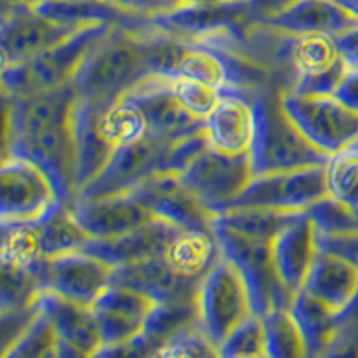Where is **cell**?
<instances>
[{
  "label": "cell",
  "instance_id": "6da1fadb",
  "mask_svg": "<svg viewBox=\"0 0 358 358\" xmlns=\"http://www.w3.org/2000/svg\"><path fill=\"white\" fill-rule=\"evenodd\" d=\"M149 76L142 34L115 27L88 54L72 83L81 101L108 106Z\"/></svg>",
  "mask_w": 358,
  "mask_h": 358
},
{
  "label": "cell",
  "instance_id": "7a4b0ae2",
  "mask_svg": "<svg viewBox=\"0 0 358 358\" xmlns=\"http://www.w3.org/2000/svg\"><path fill=\"white\" fill-rule=\"evenodd\" d=\"M118 25L90 24L62 41L24 62L2 65L6 97H24L73 81L88 54Z\"/></svg>",
  "mask_w": 358,
  "mask_h": 358
},
{
  "label": "cell",
  "instance_id": "3957f363",
  "mask_svg": "<svg viewBox=\"0 0 358 358\" xmlns=\"http://www.w3.org/2000/svg\"><path fill=\"white\" fill-rule=\"evenodd\" d=\"M257 111V133L252 142V174L292 171V169L326 165L330 156L319 151L301 134L281 108L280 94L249 95Z\"/></svg>",
  "mask_w": 358,
  "mask_h": 358
},
{
  "label": "cell",
  "instance_id": "277c9868",
  "mask_svg": "<svg viewBox=\"0 0 358 358\" xmlns=\"http://www.w3.org/2000/svg\"><path fill=\"white\" fill-rule=\"evenodd\" d=\"M196 305L201 330L217 350L236 326L257 313L244 276L222 252L199 281Z\"/></svg>",
  "mask_w": 358,
  "mask_h": 358
},
{
  "label": "cell",
  "instance_id": "5b68a950",
  "mask_svg": "<svg viewBox=\"0 0 358 358\" xmlns=\"http://www.w3.org/2000/svg\"><path fill=\"white\" fill-rule=\"evenodd\" d=\"M2 226L41 224L65 206L50 176L34 159L6 155L0 171Z\"/></svg>",
  "mask_w": 358,
  "mask_h": 358
},
{
  "label": "cell",
  "instance_id": "8992f818",
  "mask_svg": "<svg viewBox=\"0 0 358 358\" xmlns=\"http://www.w3.org/2000/svg\"><path fill=\"white\" fill-rule=\"evenodd\" d=\"M280 102L294 126L324 155L358 145V111L335 95H299L287 90L280 92Z\"/></svg>",
  "mask_w": 358,
  "mask_h": 358
},
{
  "label": "cell",
  "instance_id": "52a82bcc",
  "mask_svg": "<svg viewBox=\"0 0 358 358\" xmlns=\"http://www.w3.org/2000/svg\"><path fill=\"white\" fill-rule=\"evenodd\" d=\"M212 231L219 242L220 252L226 255L244 276L252 308L258 315H265L274 308H290L296 294L290 292L278 278L271 242L249 238L215 220Z\"/></svg>",
  "mask_w": 358,
  "mask_h": 358
},
{
  "label": "cell",
  "instance_id": "ba28073f",
  "mask_svg": "<svg viewBox=\"0 0 358 358\" xmlns=\"http://www.w3.org/2000/svg\"><path fill=\"white\" fill-rule=\"evenodd\" d=\"M326 196H330L326 183V165H312V167L255 176L248 187L222 210L252 206L276 210V212L299 213L306 212L312 204Z\"/></svg>",
  "mask_w": 358,
  "mask_h": 358
},
{
  "label": "cell",
  "instance_id": "9c48e42d",
  "mask_svg": "<svg viewBox=\"0 0 358 358\" xmlns=\"http://www.w3.org/2000/svg\"><path fill=\"white\" fill-rule=\"evenodd\" d=\"M158 31L190 43H206L219 36H236L251 24L249 0H217L187 4L149 17Z\"/></svg>",
  "mask_w": 358,
  "mask_h": 358
},
{
  "label": "cell",
  "instance_id": "30bf717a",
  "mask_svg": "<svg viewBox=\"0 0 358 358\" xmlns=\"http://www.w3.org/2000/svg\"><path fill=\"white\" fill-rule=\"evenodd\" d=\"M27 268L40 290H50L85 306H94L113 278L111 265L83 249L59 257H40Z\"/></svg>",
  "mask_w": 358,
  "mask_h": 358
},
{
  "label": "cell",
  "instance_id": "8fae6325",
  "mask_svg": "<svg viewBox=\"0 0 358 358\" xmlns=\"http://www.w3.org/2000/svg\"><path fill=\"white\" fill-rule=\"evenodd\" d=\"M252 178L249 152L228 155L213 147H208L183 174H179L181 183L213 212H219L235 199Z\"/></svg>",
  "mask_w": 358,
  "mask_h": 358
},
{
  "label": "cell",
  "instance_id": "7c38bea8",
  "mask_svg": "<svg viewBox=\"0 0 358 358\" xmlns=\"http://www.w3.org/2000/svg\"><path fill=\"white\" fill-rule=\"evenodd\" d=\"M167 142L145 134L140 140L124 143L115 149L113 156L86 187L73 197H106L131 194L145 179L158 171L159 158Z\"/></svg>",
  "mask_w": 358,
  "mask_h": 358
},
{
  "label": "cell",
  "instance_id": "4fadbf2b",
  "mask_svg": "<svg viewBox=\"0 0 358 358\" xmlns=\"http://www.w3.org/2000/svg\"><path fill=\"white\" fill-rule=\"evenodd\" d=\"M2 22V65L18 63L52 49L81 27L54 22L34 11L31 4H6ZM85 27V25H83Z\"/></svg>",
  "mask_w": 358,
  "mask_h": 358
},
{
  "label": "cell",
  "instance_id": "5bb4252c",
  "mask_svg": "<svg viewBox=\"0 0 358 358\" xmlns=\"http://www.w3.org/2000/svg\"><path fill=\"white\" fill-rule=\"evenodd\" d=\"M6 143L27 138L49 127L72 122L79 95L73 83L24 97H6Z\"/></svg>",
  "mask_w": 358,
  "mask_h": 358
},
{
  "label": "cell",
  "instance_id": "9a60e30c",
  "mask_svg": "<svg viewBox=\"0 0 358 358\" xmlns=\"http://www.w3.org/2000/svg\"><path fill=\"white\" fill-rule=\"evenodd\" d=\"M65 206L90 238H113L158 219L134 194L72 197Z\"/></svg>",
  "mask_w": 358,
  "mask_h": 358
},
{
  "label": "cell",
  "instance_id": "2e32d148",
  "mask_svg": "<svg viewBox=\"0 0 358 358\" xmlns=\"http://www.w3.org/2000/svg\"><path fill=\"white\" fill-rule=\"evenodd\" d=\"M158 219L167 220L181 229L190 231H212L215 212L210 210L196 194H192L179 176L152 174L134 192Z\"/></svg>",
  "mask_w": 358,
  "mask_h": 358
},
{
  "label": "cell",
  "instance_id": "e0dca14e",
  "mask_svg": "<svg viewBox=\"0 0 358 358\" xmlns=\"http://www.w3.org/2000/svg\"><path fill=\"white\" fill-rule=\"evenodd\" d=\"M124 97L131 99L140 108L145 118L147 134L163 142H171L204 127L203 120L192 117L176 99L172 92V78L151 73Z\"/></svg>",
  "mask_w": 358,
  "mask_h": 358
},
{
  "label": "cell",
  "instance_id": "ac0fdd59",
  "mask_svg": "<svg viewBox=\"0 0 358 358\" xmlns=\"http://www.w3.org/2000/svg\"><path fill=\"white\" fill-rule=\"evenodd\" d=\"M6 155H22L45 169L56 185L63 203L76 196V143L72 122L49 127L41 133L6 143Z\"/></svg>",
  "mask_w": 358,
  "mask_h": 358
},
{
  "label": "cell",
  "instance_id": "d6986e66",
  "mask_svg": "<svg viewBox=\"0 0 358 358\" xmlns=\"http://www.w3.org/2000/svg\"><path fill=\"white\" fill-rule=\"evenodd\" d=\"M36 305L49 315L59 334V357H97L102 341L92 306L69 301L50 290H38Z\"/></svg>",
  "mask_w": 358,
  "mask_h": 358
},
{
  "label": "cell",
  "instance_id": "ffe728a7",
  "mask_svg": "<svg viewBox=\"0 0 358 358\" xmlns=\"http://www.w3.org/2000/svg\"><path fill=\"white\" fill-rule=\"evenodd\" d=\"M317 226L303 212L271 242L274 268L281 283L292 294L301 292L319 257Z\"/></svg>",
  "mask_w": 358,
  "mask_h": 358
},
{
  "label": "cell",
  "instance_id": "44dd1931",
  "mask_svg": "<svg viewBox=\"0 0 358 358\" xmlns=\"http://www.w3.org/2000/svg\"><path fill=\"white\" fill-rule=\"evenodd\" d=\"M210 147L228 155H248L257 133V111L251 97L224 90L222 97L204 120Z\"/></svg>",
  "mask_w": 358,
  "mask_h": 358
},
{
  "label": "cell",
  "instance_id": "7402d4cb",
  "mask_svg": "<svg viewBox=\"0 0 358 358\" xmlns=\"http://www.w3.org/2000/svg\"><path fill=\"white\" fill-rule=\"evenodd\" d=\"M183 231L174 224L163 219H155L129 233L113 238H90L83 251L106 262L111 267L134 264L147 258L163 255L179 233Z\"/></svg>",
  "mask_w": 358,
  "mask_h": 358
},
{
  "label": "cell",
  "instance_id": "603a6c76",
  "mask_svg": "<svg viewBox=\"0 0 358 358\" xmlns=\"http://www.w3.org/2000/svg\"><path fill=\"white\" fill-rule=\"evenodd\" d=\"M101 104L79 99L73 113L76 143V194L92 181L113 156L115 145L101 126Z\"/></svg>",
  "mask_w": 358,
  "mask_h": 358
},
{
  "label": "cell",
  "instance_id": "cb8c5ba5",
  "mask_svg": "<svg viewBox=\"0 0 358 358\" xmlns=\"http://www.w3.org/2000/svg\"><path fill=\"white\" fill-rule=\"evenodd\" d=\"M113 285L129 287L159 303L196 299L197 281L185 280L169 265L163 255L113 268Z\"/></svg>",
  "mask_w": 358,
  "mask_h": 358
},
{
  "label": "cell",
  "instance_id": "d4e9b609",
  "mask_svg": "<svg viewBox=\"0 0 358 358\" xmlns=\"http://www.w3.org/2000/svg\"><path fill=\"white\" fill-rule=\"evenodd\" d=\"M262 25L292 36L310 33L338 36L357 27L358 18L335 0H297L283 13L262 22Z\"/></svg>",
  "mask_w": 358,
  "mask_h": 358
},
{
  "label": "cell",
  "instance_id": "484cf974",
  "mask_svg": "<svg viewBox=\"0 0 358 358\" xmlns=\"http://www.w3.org/2000/svg\"><path fill=\"white\" fill-rule=\"evenodd\" d=\"M303 290L341 315L358 296V267L341 255L319 251Z\"/></svg>",
  "mask_w": 358,
  "mask_h": 358
},
{
  "label": "cell",
  "instance_id": "4316f807",
  "mask_svg": "<svg viewBox=\"0 0 358 358\" xmlns=\"http://www.w3.org/2000/svg\"><path fill=\"white\" fill-rule=\"evenodd\" d=\"M220 255L219 242L213 231H190L183 229L176 236L167 251L163 252L176 273L185 280H203L204 274L212 268Z\"/></svg>",
  "mask_w": 358,
  "mask_h": 358
},
{
  "label": "cell",
  "instance_id": "83f0119b",
  "mask_svg": "<svg viewBox=\"0 0 358 358\" xmlns=\"http://www.w3.org/2000/svg\"><path fill=\"white\" fill-rule=\"evenodd\" d=\"M290 312L301 328L308 357L328 353L335 337H337L338 328H341L337 313L326 308L322 303H319L315 297L306 294L305 290L294 296Z\"/></svg>",
  "mask_w": 358,
  "mask_h": 358
},
{
  "label": "cell",
  "instance_id": "f1b7e54d",
  "mask_svg": "<svg viewBox=\"0 0 358 358\" xmlns=\"http://www.w3.org/2000/svg\"><path fill=\"white\" fill-rule=\"evenodd\" d=\"M299 213L289 212H276V210H267V208H228V210H220L215 212L213 220L233 231L241 233V235L255 238V241L273 242L274 236L287 228L292 220H296Z\"/></svg>",
  "mask_w": 358,
  "mask_h": 358
},
{
  "label": "cell",
  "instance_id": "f546056e",
  "mask_svg": "<svg viewBox=\"0 0 358 358\" xmlns=\"http://www.w3.org/2000/svg\"><path fill=\"white\" fill-rule=\"evenodd\" d=\"M289 59L294 69V78L326 72V70H331L334 66L341 65L342 62H346L342 57L341 49H338L337 38L326 33L292 36Z\"/></svg>",
  "mask_w": 358,
  "mask_h": 358
},
{
  "label": "cell",
  "instance_id": "4dcf8cb0",
  "mask_svg": "<svg viewBox=\"0 0 358 358\" xmlns=\"http://www.w3.org/2000/svg\"><path fill=\"white\" fill-rule=\"evenodd\" d=\"M38 228V244H40L41 257H59L66 252L81 251L90 236L83 231L66 206H62L57 212L41 224H36Z\"/></svg>",
  "mask_w": 358,
  "mask_h": 358
},
{
  "label": "cell",
  "instance_id": "1f68e13d",
  "mask_svg": "<svg viewBox=\"0 0 358 358\" xmlns=\"http://www.w3.org/2000/svg\"><path fill=\"white\" fill-rule=\"evenodd\" d=\"M172 78H185L215 86L220 92L229 88V70L226 62L213 47L190 43L179 59Z\"/></svg>",
  "mask_w": 358,
  "mask_h": 358
},
{
  "label": "cell",
  "instance_id": "d6a6232c",
  "mask_svg": "<svg viewBox=\"0 0 358 358\" xmlns=\"http://www.w3.org/2000/svg\"><path fill=\"white\" fill-rule=\"evenodd\" d=\"M262 317H264L265 337H267V357H308L305 337L290 308H274Z\"/></svg>",
  "mask_w": 358,
  "mask_h": 358
},
{
  "label": "cell",
  "instance_id": "836d02e7",
  "mask_svg": "<svg viewBox=\"0 0 358 358\" xmlns=\"http://www.w3.org/2000/svg\"><path fill=\"white\" fill-rule=\"evenodd\" d=\"M62 338L50 317L38 306L36 315L24 334L2 351V358H31V357H59Z\"/></svg>",
  "mask_w": 358,
  "mask_h": 358
},
{
  "label": "cell",
  "instance_id": "e575fe53",
  "mask_svg": "<svg viewBox=\"0 0 358 358\" xmlns=\"http://www.w3.org/2000/svg\"><path fill=\"white\" fill-rule=\"evenodd\" d=\"M101 126L115 145L140 140L147 134L145 118L131 99L120 97L102 108Z\"/></svg>",
  "mask_w": 358,
  "mask_h": 358
},
{
  "label": "cell",
  "instance_id": "d590c367",
  "mask_svg": "<svg viewBox=\"0 0 358 358\" xmlns=\"http://www.w3.org/2000/svg\"><path fill=\"white\" fill-rule=\"evenodd\" d=\"M326 183L331 197L358 208V145L330 156L326 163Z\"/></svg>",
  "mask_w": 358,
  "mask_h": 358
},
{
  "label": "cell",
  "instance_id": "8d00e7d4",
  "mask_svg": "<svg viewBox=\"0 0 358 358\" xmlns=\"http://www.w3.org/2000/svg\"><path fill=\"white\" fill-rule=\"evenodd\" d=\"M217 355L224 358L267 357L264 317L258 313H252L251 317L242 321L220 344Z\"/></svg>",
  "mask_w": 358,
  "mask_h": 358
},
{
  "label": "cell",
  "instance_id": "74e56055",
  "mask_svg": "<svg viewBox=\"0 0 358 358\" xmlns=\"http://www.w3.org/2000/svg\"><path fill=\"white\" fill-rule=\"evenodd\" d=\"M210 147V140H208L206 133H204V127L199 131H194V133L183 134L179 138L171 140L167 142L165 149H163V155L159 158L158 171L159 174H174L179 176L183 174L188 167L192 165V162Z\"/></svg>",
  "mask_w": 358,
  "mask_h": 358
},
{
  "label": "cell",
  "instance_id": "f35d334b",
  "mask_svg": "<svg viewBox=\"0 0 358 358\" xmlns=\"http://www.w3.org/2000/svg\"><path fill=\"white\" fill-rule=\"evenodd\" d=\"M319 233L358 231V208H351L331 196L322 197L306 210Z\"/></svg>",
  "mask_w": 358,
  "mask_h": 358
},
{
  "label": "cell",
  "instance_id": "ab89813d",
  "mask_svg": "<svg viewBox=\"0 0 358 358\" xmlns=\"http://www.w3.org/2000/svg\"><path fill=\"white\" fill-rule=\"evenodd\" d=\"M172 92H174L176 99L181 102V106L192 117H196L197 120H203V122L222 97V92L215 86L185 78H172Z\"/></svg>",
  "mask_w": 358,
  "mask_h": 358
},
{
  "label": "cell",
  "instance_id": "60d3db41",
  "mask_svg": "<svg viewBox=\"0 0 358 358\" xmlns=\"http://www.w3.org/2000/svg\"><path fill=\"white\" fill-rule=\"evenodd\" d=\"M155 355H165V357H219L217 348L212 341L201 330L199 322L187 326L171 338L163 342L156 350Z\"/></svg>",
  "mask_w": 358,
  "mask_h": 358
},
{
  "label": "cell",
  "instance_id": "b9f144b4",
  "mask_svg": "<svg viewBox=\"0 0 358 358\" xmlns=\"http://www.w3.org/2000/svg\"><path fill=\"white\" fill-rule=\"evenodd\" d=\"M319 249L348 258L358 267V231L319 233Z\"/></svg>",
  "mask_w": 358,
  "mask_h": 358
},
{
  "label": "cell",
  "instance_id": "7bdbcfd3",
  "mask_svg": "<svg viewBox=\"0 0 358 358\" xmlns=\"http://www.w3.org/2000/svg\"><path fill=\"white\" fill-rule=\"evenodd\" d=\"M297 0H249V8H251V15L257 24L268 20V18L276 17L290 6L296 4Z\"/></svg>",
  "mask_w": 358,
  "mask_h": 358
},
{
  "label": "cell",
  "instance_id": "ee69618b",
  "mask_svg": "<svg viewBox=\"0 0 358 358\" xmlns=\"http://www.w3.org/2000/svg\"><path fill=\"white\" fill-rule=\"evenodd\" d=\"M334 95L342 104H346L353 111H358V69L348 70Z\"/></svg>",
  "mask_w": 358,
  "mask_h": 358
},
{
  "label": "cell",
  "instance_id": "f6af8a7d",
  "mask_svg": "<svg viewBox=\"0 0 358 358\" xmlns=\"http://www.w3.org/2000/svg\"><path fill=\"white\" fill-rule=\"evenodd\" d=\"M335 38H337L338 49L348 65L351 69H358V25Z\"/></svg>",
  "mask_w": 358,
  "mask_h": 358
},
{
  "label": "cell",
  "instance_id": "bcb514c9",
  "mask_svg": "<svg viewBox=\"0 0 358 358\" xmlns=\"http://www.w3.org/2000/svg\"><path fill=\"white\" fill-rule=\"evenodd\" d=\"M108 2L118 6L120 9H126L129 13L143 15V17H152L156 13L163 11L158 0H108Z\"/></svg>",
  "mask_w": 358,
  "mask_h": 358
},
{
  "label": "cell",
  "instance_id": "7dc6e473",
  "mask_svg": "<svg viewBox=\"0 0 358 358\" xmlns=\"http://www.w3.org/2000/svg\"><path fill=\"white\" fill-rule=\"evenodd\" d=\"M162 4L163 11H169V9L179 8V6L187 4H203V2H217V0H158Z\"/></svg>",
  "mask_w": 358,
  "mask_h": 358
},
{
  "label": "cell",
  "instance_id": "c3c4849f",
  "mask_svg": "<svg viewBox=\"0 0 358 358\" xmlns=\"http://www.w3.org/2000/svg\"><path fill=\"white\" fill-rule=\"evenodd\" d=\"M337 2L341 6H344L353 17L358 18V0H337Z\"/></svg>",
  "mask_w": 358,
  "mask_h": 358
},
{
  "label": "cell",
  "instance_id": "681fc988",
  "mask_svg": "<svg viewBox=\"0 0 358 358\" xmlns=\"http://www.w3.org/2000/svg\"><path fill=\"white\" fill-rule=\"evenodd\" d=\"M6 4H33L34 0H4Z\"/></svg>",
  "mask_w": 358,
  "mask_h": 358
},
{
  "label": "cell",
  "instance_id": "f907efd6",
  "mask_svg": "<svg viewBox=\"0 0 358 358\" xmlns=\"http://www.w3.org/2000/svg\"><path fill=\"white\" fill-rule=\"evenodd\" d=\"M335 2H337V0H335Z\"/></svg>",
  "mask_w": 358,
  "mask_h": 358
},
{
  "label": "cell",
  "instance_id": "816d5d0a",
  "mask_svg": "<svg viewBox=\"0 0 358 358\" xmlns=\"http://www.w3.org/2000/svg\"><path fill=\"white\" fill-rule=\"evenodd\" d=\"M34 2H36V0H34Z\"/></svg>",
  "mask_w": 358,
  "mask_h": 358
}]
</instances>
